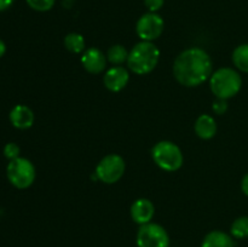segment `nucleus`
I'll return each mask as SVG.
<instances>
[{
  "mask_svg": "<svg viewBox=\"0 0 248 247\" xmlns=\"http://www.w3.org/2000/svg\"><path fill=\"white\" fill-rule=\"evenodd\" d=\"M241 190L245 195L248 196V173L245 174L241 181Z\"/></svg>",
  "mask_w": 248,
  "mask_h": 247,
  "instance_id": "nucleus-23",
  "label": "nucleus"
},
{
  "mask_svg": "<svg viewBox=\"0 0 248 247\" xmlns=\"http://www.w3.org/2000/svg\"><path fill=\"white\" fill-rule=\"evenodd\" d=\"M125 160L118 154H109L98 162L96 167V177L106 184H114L125 173Z\"/></svg>",
  "mask_w": 248,
  "mask_h": 247,
  "instance_id": "nucleus-6",
  "label": "nucleus"
},
{
  "mask_svg": "<svg viewBox=\"0 0 248 247\" xmlns=\"http://www.w3.org/2000/svg\"><path fill=\"white\" fill-rule=\"evenodd\" d=\"M212 60L205 50L190 47L182 51L173 63V75L186 87H196L212 75Z\"/></svg>",
  "mask_w": 248,
  "mask_h": 247,
  "instance_id": "nucleus-1",
  "label": "nucleus"
},
{
  "mask_svg": "<svg viewBox=\"0 0 248 247\" xmlns=\"http://www.w3.org/2000/svg\"><path fill=\"white\" fill-rule=\"evenodd\" d=\"M107 57L99 48L90 47L81 56V64L91 74H101L107 67Z\"/></svg>",
  "mask_w": 248,
  "mask_h": 247,
  "instance_id": "nucleus-9",
  "label": "nucleus"
},
{
  "mask_svg": "<svg viewBox=\"0 0 248 247\" xmlns=\"http://www.w3.org/2000/svg\"><path fill=\"white\" fill-rule=\"evenodd\" d=\"M138 247H169L170 236L164 227L156 223L140 225L137 232Z\"/></svg>",
  "mask_w": 248,
  "mask_h": 247,
  "instance_id": "nucleus-7",
  "label": "nucleus"
},
{
  "mask_svg": "<svg viewBox=\"0 0 248 247\" xmlns=\"http://www.w3.org/2000/svg\"><path fill=\"white\" fill-rule=\"evenodd\" d=\"M160 60V50L152 41H140L128 52L127 67L137 75L149 74Z\"/></svg>",
  "mask_w": 248,
  "mask_h": 247,
  "instance_id": "nucleus-2",
  "label": "nucleus"
},
{
  "mask_svg": "<svg viewBox=\"0 0 248 247\" xmlns=\"http://www.w3.org/2000/svg\"><path fill=\"white\" fill-rule=\"evenodd\" d=\"M130 80L127 69L121 65H114L109 68L103 77V82L107 89L111 92H120L126 87Z\"/></svg>",
  "mask_w": 248,
  "mask_h": 247,
  "instance_id": "nucleus-10",
  "label": "nucleus"
},
{
  "mask_svg": "<svg viewBox=\"0 0 248 247\" xmlns=\"http://www.w3.org/2000/svg\"><path fill=\"white\" fill-rule=\"evenodd\" d=\"M64 46L69 52L81 53L85 51V39L79 33H70L64 38Z\"/></svg>",
  "mask_w": 248,
  "mask_h": 247,
  "instance_id": "nucleus-17",
  "label": "nucleus"
},
{
  "mask_svg": "<svg viewBox=\"0 0 248 247\" xmlns=\"http://www.w3.org/2000/svg\"><path fill=\"white\" fill-rule=\"evenodd\" d=\"M195 133L201 138V139H211L217 133V124L216 120L208 114H202L196 120Z\"/></svg>",
  "mask_w": 248,
  "mask_h": 247,
  "instance_id": "nucleus-13",
  "label": "nucleus"
},
{
  "mask_svg": "<svg viewBox=\"0 0 248 247\" xmlns=\"http://www.w3.org/2000/svg\"><path fill=\"white\" fill-rule=\"evenodd\" d=\"M10 121L18 130H27L34 123V113L29 107L18 104L10 111Z\"/></svg>",
  "mask_w": 248,
  "mask_h": 247,
  "instance_id": "nucleus-12",
  "label": "nucleus"
},
{
  "mask_svg": "<svg viewBox=\"0 0 248 247\" xmlns=\"http://www.w3.org/2000/svg\"><path fill=\"white\" fill-rule=\"evenodd\" d=\"M128 52L123 45H113L109 47L108 52H107V60L114 65H121L123 63L127 62Z\"/></svg>",
  "mask_w": 248,
  "mask_h": 247,
  "instance_id": "nucleus-16",
  "label": "nucleus"
},
{
  "mask_svg": "<svg viewBox=\"0 0 248 247\" xmlns=\"http://www.w3.org/2000/svg\"><path fill=\"white\" fill-rule=\"evenodd\" d=\"M201 247H235V244L229 234L220 230H213L206 235Z\"/></svg>",
  "mask_w": 248,
  "mask_h": 247,
  "instance_id": "nucleus-14",
  "label": "nucleus"
},
{
  "mask_svg": "<svg viewBox=\"0 0 248 247\" xmlns=\"http://www.w3.org/2000/svg\"><path fill=\"white\" fill-rule=\"evenodd\" d=\"M232 63L239 70L248 73V44L239 45L232 52Z\"/></svg>",
  "mask_w": 248,
  "mask_h": 247,
  "instance_id": "nucleus-15",
  "label": "nucleus"
},
{
  "mask_svg": "<svg viewBox=\"0 0 248 247\" xmlns=\"http://www.w3.org/2000/svg\"><path fill=\"white\" fill-rule=\"evenodd\" d=\"M242 86L241 75L232 68H220L210 77V87L217 98L229 99L236 96Z\"/></svg>",
  "mask_w": 248,
  "mask_h": 247,
  "instance_id": "nucleus-3",
  "label": "nucleus"
},
{
  "mask_svg": "<svg viewBox=\"0 0 248 247\" xmlns=\"http://www.w3.org/2000/svg\"><path fill=\"white\" fill-rule=\"evenodd\" d=\"M164 19L156 12H148L140 17L136 24V33L142 41H154L164 31Z\"/></svg>",
  "mask_w": 248,
  "mask_h": 247,
  "instance_id": "nucleus-8",
  "label": "nucleus"
},
{
  "mask_svg": "<svg viewBox=\"0 0 248 247\" xmlns=\"http://www.w3.org/2000/svg\"><path fill=\"white\" fill-rule=\"evenodd\" d=\"M232 236L235 239H246L248 237V217L242 216V217L236 218L232 222V228H230Z\"/></svg>",
  "mask_w": 248,
  "mask_h": 247,
  "instance_id": "nucleus-18",
  "label": "nucleus"
},
{
  "mask_svg": "<svg viewBox=\"0 0 248 247\" xmlns=\"http://www.w3.org/2000/svg\"><path fill=\"white\" fill-rule=\"evenodd\" d=\"M130 212L133 222L140 225L147 224V223L152 222L153 217H154V203L148 199H138L132 203Z\"/></svg>",
  "mask_w": 248,
  "mask_h": 247,
  "instance_id": "nucleus-11",
  "label": "nucleus"
},
{
  "mask_svg": "<svg viewBox=\"0 0 248 247\" xmlns=\"http://www.w3.org/2000/svg\"><path fill=\"white\" fill-rule=\"evenodd\" d=\"M29 7L39 12L48 11L53 7L56 0H26Z\"/></svg>",
  "mask_w": 248,
  "mask_h": 247,
  "instance_id": "nucleus-19",
  "label": "nucleus"
},
{
  "mask_svg": "<svg viewBox=\"0 0 248 247\" xmlns=\"http://www.w3.org/2000/svg\"><path fill=\"white\" fill-rule=\"evenodd\" d=\"M5 52H6V45H5L4 41L0 40V57H2Z\"/></svg>",
  "mask_w": 248,
  "mask_h": 247,
  "instance_id": "nucleus-25",
  "label": "nucleus"
},
{
  "mask_svg": "<svg viewBox=\"0 0 248 247\" xmlns=\"http://www.w3.org/2000/svg\"><path fill=\"white\" fill-rule=\"evenodd\" d=\"M152 156L155 164L167 172L178 171L184 160L181 148L170 140L156 143L152 149Z\"/></svg>",
  "mask_w": 248,
  "mask_h": 247,
  "instance_id": "nucleus-4",
  "label": "nucleus"
},
{
  "mask_svg": "<svg viewBox=\"0 0 248 247\" xmlns=\"http://www.w3.org/2000/svg\"><path fill=\"white\" fill-rule=\"evenodd\" d=\"M165 0H144V5L149 12H156L164 6Z\"/></svg>",
  "mask_w": 248,
  "mask_h": 247,
  "instance_id": "nucleus-22",
  "label": "nucleus"
},
{
  "mask_svg": "<svg viewBox=\"0 0 248 247\" xmlns=\"http://www.w3.org/2000/svg\"><path fill=\"white\" fill-rule=\"evenodd\" d=\"M212 109L217 115H223L228 110V102L227 99L217 98L212 104Z\"/></svg>",
  "mask_w": 248,
  "mask_h": 247,
  "instance_id": "nucleus-21",
  "label": "nucleus"
},
{
  "mask_svg": "<svg viewBox=\"0 0 248 247\" xmlns=\"http://www.w3.org/2000/svg\"><path fill=\"white\" fill-rule=\"evenodd\" d=\"M14 1L15 0H0V11H5L9 9L14 4Z\"/></svg>",
  "mask_w": 248,
  "mask_h": 247,
  "instance_id": "nucleus-24",
  "label": "nucleus"
},
{
  "mask_svg": "<svg viewBox=\"0 0 248 247\" xmlns=\"http://www.w3.org/2000/svg\"><path fill=\"white\" fill-rule=\"evenodd\" d=\"M6 176L10 183L17 189H27L35 181V167L26 157H17L10 160Z\"/></svg>",
  "mask_w": 248,
  "mask_h": 247,
  "instance_id": "nucleus-5",
  "label": "nucleus"
},
{
  "mask_svg": "<svg viewBox=\"0 0 248 247\" xmlns=\"http://www.w3.org/2000/svg\"><path fill=\"white\" fill-rule=\"evenodd\" d=\"M19 152H21V149H19V147L16 143H7L4 147V155L9 160H14L19 157Z\"/></svg>",
  "mask_w": 248,
  "mask_h": 247,
  "instance_id": "nucleus-20",
  "label": "nucleus"
}]
</instances>
